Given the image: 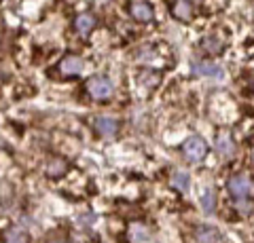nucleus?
I'll return each mask as SVG.
<instances>
[{"instance_id": "1", "label": "nucleus", "mask_w": 254, "mask_h": 243, "mask_svg": "<svg viewBox=\"0 0 254 243\" xmlns=\"http://www.w3.org/2000/svg\"><path fill=\"white\" fill-rule=\"evenodd\" d=\"M227 188H229V193L233 194V197L237 201H244V199H248L254 194V184H252V180L248 176H233L231 180L227 182Z\"/></svg>"}, {"instance_id": "2", "label": "nucleus", "mask_w": 254, "mask_h": 243, "mask_svg": "<svg viewBox=\"0 0 254 243\" xmlns=\"http://www.w3.org/2000/svg\"><path fill=\"white\" fill-rule=\"evenodd\" d=\"M205 152H208V146H205V142L201 138H197V136H190L185 140V144H182V154L187 156V161L190 163H199L203 161V156Z\"/></svg>"}, {"instance_id": "3", "label": "nucleus", "mask_w": 254, "mask_h": 243, "mask_svg": "<svg viewBox=\"0 0 254 243\" xmlns=\"http://www.w3.org/2000/svg\"><path fill=\"white\" fill-rule=\"evenodd\" d=\"M87 91L93 99H106L113 96V83L106 76H93L87 81Z\"/></svg>"}, {"instance_id": "4", "label": "nucleus", "mask_w": 254, "mask_h": 243, "mask_svg": "<svg viewBox=\"0 0 254 243\" xmlns=\"http://www.w3.org/2000/svg\"><path fill=\"white\" fill-rule=\"evenodd\" d=\"M222 70L218 64L214 61H195L193 64V74L203 76V78H222Z\"/></svg>"}, {"instance_id": "5", "label": "nucleus", "mask_w": 254, "mask_h": 243, "mask_svg": "<svg viewBox=\"0 0 254 243\" xmlns=\"http://www.w3.org/2000/svg\"><path fill=\"white\" fill-rule=\"evenodd\" d=\"M93 129L98 131L100 136L110 138V136H115V133L119 131V123L115 119H110V116H98V119L93 121Z\"/></svg>"}, {"instance_id": "6", "label": "nucleus", "mask_w": 254, "mask_h": 243, "mask_svg": "<svg viewBox=\"0 0 254 243\" xmlns=\"http://www.w3.org/2000/svg\"><path fill=\"white\" fill-rule=\"evenodd\" d=\"M83 68H85V61L78 55H68L66 59L62 61V66H60L64 76H76V74L83 72Z\"/></svg>"}, {"instance_id": "7", "label": "nucleus", "mask_w": 254, "mask_h": 243, "mask_svg": "<svg viewBox=\"0 0 254 243\" xmlns=\"http://www.w3.org/2000/svg\"><path fill=\"white\" fill-rule=\"evenodd\" d=\"M197 243H220V233L212 226H199L195 233Z\"/></svg>"}, {"instance_id": "8", "label": "nucleus", "mask_w": 254, "mask_h": 243, "mask_svg": "<svg viewBox=\"0 0 254 243\" xmlns=\"http://www.w3.org/2000/svg\"><path fill=\"white\" fill-rule=\"evenodd\" d=\"M216 148H218V152L220 154H225V156H233L235 154V142H233V138H231V133H220L218 140H216Z\"/></svg>"}, {"instance_id": "9", "label": "nucleus", "mask_w": 254, "mask_h": 243, "mask_svg": "<svg viewBox=\"0 0 254 243\" xmlns=\"http://www.w3.org/2000/svg\"><path fill=\"white\" fill-rule=\"evenodd\" d=\"M129 239L133 243H148L150 241V231L146 229L144 224H140V222H133L129 226Z\"/></svg>"}, {"instance_id": "10", "label": "nucleus", "mask_w": 254, "mask_h": 243, "mask_svg": "<svg viewBox=\"0 0 254 243\" xmlns=\"http://www.w3.org/2000/svg\"><path fill=\"white\" fill-rule=\"evenodd\" d=\"M95 26V17L89 13H83V15H78L76 21H74V28H76V32L78 34H89L91 30Z\"/></svg>"}, {"instance_id": "11", "label": "nucleus", "mask_w": 254, "mask_h": 243, "mask_svg": "<svg viewBox=\"0 0 254 243\" xmlns=\"http://www.w3.org/2000/svg\"><path fill=\"white\" fill-rule=\"evenodd\" d=\"M131 15L138 21H153V9H150L148 4H144V2L131 4Z\"/></svg>"}, {"instance_id": "12", "label": "nucleus", "mask_w": 254, "mask_h": 243, "mask_svg": "<svg viewBox=\"0 0 254 243\" xmlns=\"http://www.w3.org/2000/svg\"><path fill=\"white\" fill-rule=\"evenodd\" d=\"M201 207H203V214H214L216 209V194H214L212 188H203L201 193Z\"/></svg>"}, {"instance_id": "13", "label": "nucleus", "mask_w": 254, "mask_h": 243, "mask_svg": "<svg viewBox=\"0 0 254 243\" xmlns=\"http://www.w3.org/2000/svg\"><path fill=\"white\" fill-rule=\"evenodd\" d=\"M189 184H190V176L187 171H174L172 174V186L178 188V191H189Z\"/></svg>"}, {"instance_id": "14", "label": "nucleus", "mask_w": 254, "mask_h": 243, "mask_svg": "<svg viewBox=\"0 0 254 243\" xmlns=\"http://www.w3.org/2000/svg\"><path fill=\"white\" fill-rule=\"evenodd\" d=\"M4 243H28V233L19 229V226H13V229L6 233Z\"/></svg>"}, {"instance_id": "15", "label": "nucleus", "mask_w": 254, "mask_h": 243, "mask_svg": "<svg viewBox=\"0 0 254 243\" xmlns=\"http://www.w3.org/2000/svg\"><path fill=\"white\" fill-rule=\"evenodd\" d=\"M66 169H68L66 161H62V159H53V161L49 163V167H47V174L53 176V178H58V176H64V174H66Z\"/></svg>"}, {"instance_id": "16", "label": "nucleus", "mask_w": 254, "mask_h": 243, "mask_svg": "<svg viewBox=\"0 0 254 243\" xmlns=\"http://www.w3.org/2000/svg\"><path fill=\"white\" fill-rule=\"evenodd\" d=\"M203 47H205V51H210V53H218L220 49H222V45H220V41L218 38H214V36H208L203 41Z\"/></svg>"}, {"instance_id": "17", "label": "nucleus", "mask_w": 254, "mask_h": 243, "mask_svg": "<svg viewBox=\"0 0 254 243\" xmlns=\"http://www.w3.org/2000/svg\"><path fill=\"white\" fill-rule=\"evenodd\" d=\"M176 15H180V17H185V19H187V17H189V9H187L185 4H180L178 9H176Z\"/></svg>"}, {"instance_id": "18", "label": "nucleus", "mask_w": 254, "mask_h": 243, "mask_svg": "<svg viewBox=\"0 0 254 243\" xmlns=\"http://www.w3.org/2000/svg\"><path fill=\"white\" fill-rule=\"evenodd\" d=\"M49 243H68L66 239H62V237H55V239H51Z\"/></svg>"}]
</instances>
